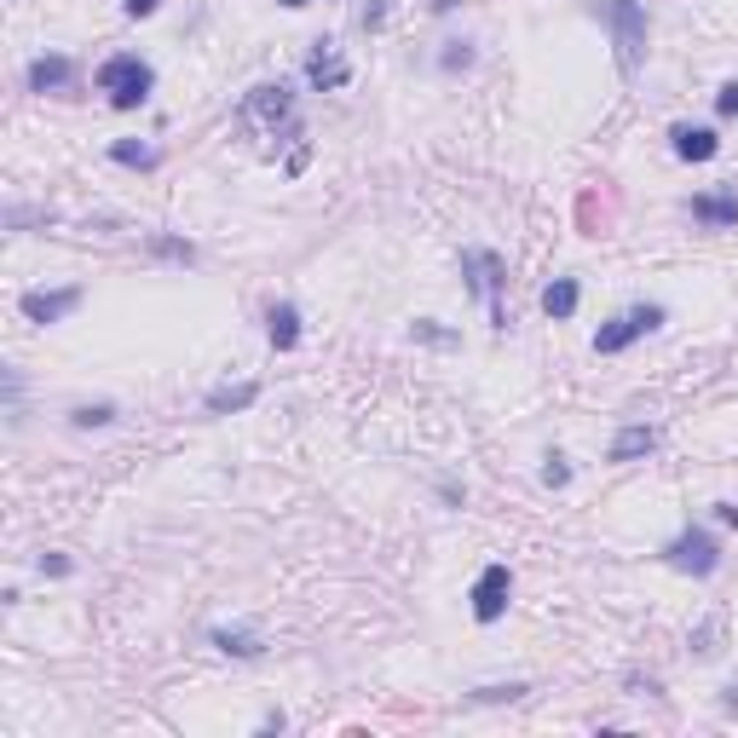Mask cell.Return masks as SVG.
Masks as SVG:
<instances>
[{
  "label": "cell",
  "mask_w": 738,
  "mask_h": 738,
  "mask_svg": "<svg viewBox=\"0 0 738 738\" xmlns=\"http://www.w3.org/2000/svg\"><path fill=\"white\" fill-rule=\"evenodd\" d=\"M318 47H323V52H311V59H306V81L318 87V92H335V87L353 81V64L335 52V41H318Z\"/></svg>",
  "instance_id": "obj_8"
},
{
  "label": "cell",
  "mask_w": 738,
  "mask_h": 738,
  "mask_svg": "<svg viewBox=\"0 0 738 738\" xmlns=\"http://www.w3.org/2000/svg\"><path fill=\"white\" fill-rule=\"evenodd\" d=\"M473 698H479V704H496V698H525V687H520V680H508V687H479Z\"/></svg>",
  "instance_id": "obj_23"
},
{
  "label": "cell",
  "mask_w": 738,
  "mask_h": 738,
  "mask_svg": "<svg viewBox=\"0 0 738 738\" xmlns=\"http://www.w3.org/2000/svg\"><path fill=\"white\" fill-rule=\"evenodd\" d=\"M461 7V0H433V12H456Z\"/></svg>",
  "instance_id": "obj_29"
},
{
  "label": "cell",
  "mask_w": 738,
  "mask_h": 738,
  "mask_svg": "<svg viewBox=\"0 0 738 738\" xmlns=\"http://www.w3.org/2000/svg\"><path fill=\"white\" fill-rule=\"evenodd\" d=\"M670 139H675V156L680 162H710L715 151H722V139H715L710 127H692V122H675Z\"/></svg>",
  "instance_id": "obj_11"
},
{
  "label": "cell",
  "mask_w": 738,
  "mask_h": 738,
  "mask_svg": "<svg viewBox=\"0 0 738 738\" xmlns=\"http://www.w3.org/2000/svg\"><path fill=\"white\" fill-rule=\"evenodd\" d=\"M577 301H583V289H577V277H554V283L543 289V311L554 323H565L571 311H577Z\"/></svg>",
  "instance_id": "obj_15"
},
{
  "label": "cell",
  "mask_w": 738,
  "mask_h": 738,
  "mask_svg": "<svg viewBox=\"0 0 738 738\" xmlns=\"http://www.w3.org/2000/svg\"><path fill=\"white\" fill-rule=\"evenodd\" d=\"M715 520H722V525H733V531H738V502H722V508H715Z\"/></svg>",
  "instance_id": "obj_28"
},
{
  "label": "cell",
  "mask_w": 738,
  "mask_h": 738,
  "mask_svg": "<svg viewBox=\"0 0 738 738\" xmlns=\"http://www.w3.org/2000/svg\"><path fill=\"white\" fill-rule=\"evenodd\" d=\"M122 12H127V17H151V12H156V0H127Z\"/></svg>",
  "instance_id": "obj_27"
},
{
  "label": "cell",
  "mask_w": 738,
  "mask_h": 738,
  "mask_svg": "<svg viewBox=\"0 0 738 738\" xmlns=\"http://www.w3.org/2000/svg\"><path fill=\"white\" fill-rule=\"evenodd\" d=\"M571 468H565V456H548V468H543V485H565Z\"/></svg>",
  "instance_id": "obj_26"
},
{
  "label": "cell",
  "mask_w": 738,
  "mask_h": 738,
  "mask_svg": "<svg viewBox=\"0 0 738 738\" xmlns=\"http://www.w3.org/2000/svg\"><path fill=\"white\" fill-rule=\"evenodd\" d=\"M438 64H445L450 76H456V69H473V47H468V41H445V52H438Z\"/></svg>",
  "instance_id": "obj_21"
},
{
  "label": "cell",
  "mask_w": 738,
  "mask_h": 738,
  "mask_svg": "<svg viewBox=\"0 0 738 738\" xmlns=\"http://www.w3.org/2000/svg\"><path fill=\"white\" fill-rule=\"evenodd\" d=\"M410 335H416L421 346H456V329H445L438 318H416V323H410Z\"/></svg>",
  "instance_id": "obj_19"
},
{
  "label": "cell",
  "mask_w": 738,
  "mask_h": 738,
  "mask_svg": "<svg viewBox=\"0 0 738 738\" xmlns=\"http://www.w3.org/2000/svg\"><path fill=\"white\" fill-rule=\"evenodd\" d=\"M35 565H41V577H69V560H64V554H41Z\"/></svg>",
  "instance_id": "obj_25"
},
{
  "label": "cell",
  "mask_w": 738,
  "mask_h": 738,
  "mask_svg": "<svg viewBox=\"0 0 738 738\" xmlns=\"http://www.w3.org/2000/svg\"><path fill=\"white\" fill-rule=\"evenodd\" d=\"M92 87L110 92V104H116V110H133V104L151 99L156 69L144 64V59H133V52H116V59H104V64H99V76H92Z\"/></svg>",
  "instance_id": "obj_2"
},
{
  "label": "cell",
  "mask_w": 738,
  "mask_h": 738,
  "mask_svg": "<svg viewBox=\"0 0 738 738\" xmlns=\"http://www.w3.org/2000/svg\"><path fill=\"white\" fill-rule=\"evenodd\" d=\"M600 24L612 29L618 69L635 81L640 76V59H646V7H640V0H600Z\"/></svg>",
  "instance_id": "obj_1"
},
{
  "label": "cell",
  "mask_w": 738,
  "mask_h": 738,
  "mask_svg": "<svg viewBox=\"0 0 738 738\" xmlns=\"http://www.w3.org/2000/svg\"><path fill=\"white\" fill-rule=\"evenodd\" d=\"M260 398V386L243 381V386H214L208 393V416H237V410H249V404Z\"/></svg>",
  "instance_id": "obj_16"
},
{
  "label": "cell",
  "mask_w": 738,
  "mask_h": 738,
  "mask_svg": "<svg viewBox=\"0 0 738 738\" xmlns=\"http://www.w3.org/2000/svg\"><path fill=\"white\" fill-rule=\"evenodd\" d=\"M508 595H513V571L508 565H485L473 583V618L479 623H496L508 612Z\"/></svg>",
  "instance_id": "obj_6"
},
{
  "label": "cell",
  "mask_w": 738,
  "mask_h": 738,
  "mask_svg": "<svg viewBox=\"0 0 738 738\" xmlns=\"http://www.w3.org/2000/svg\"><path fill=\"white\" fill-rule=\"evenodd\" d=\"M658 450V428H646V421H635V428H618L612 450H606V461H640Z\"/></svg>",
  "instance_id": "obj_13"
},
{
  "label": "cell",
  "mask_w": 738,
  "mask_h": 738,
  "mask_svg": "<svg viewBox=\"0 0 738 738\" xmlns=\"http://www.w3.org/2000/svg\"><path fill=\"white\" fill-rule=\"evenodd\" d=\"M110 156H116L122 168H144V174L162 162V151H156V144H144V139H116V144H110Z\"/></svg>",
  "instance_id": "obj_17"
},
{
  "label": "cell",
  "mask_w": 738,
  "mask_h": 738,
  "mask_svg": "<svg viewBox=\"0 0 738 738\" xmlns=\"http://www.w3.org/2000/svg\"><path fill=\"white\" fill-rule=\"evenodd\" d=\"M670 318V311H663L658 301H640V306H629V311H618L612 323H600L595 329V353L600 358H612V353H629V346L640 341V335H652V329Z\"/></svg>",
  "instance_id": "obj_4"
},
{
  "label": "cell",
  "mask_w": 738,
  "mask_h": 738,
  "mask_svg": "<svg viewBox=\"0 0 738 738\" xmlns=\"http://www.w3.org/2000/svg\"><path fill=\"white\" fill-rule=\"evenodd\" d=\"M461 283L491 301V329H508V306H502L508 266H502V254H491V249H461Z\"/></svg>",
  "instance_id": "obj_3"
},
{
  "label": "cell",
  "mask_w": 738,
  "mask_h": 738,
  "mask_svg": "<svg viewBox=\"0 0 738 738\" xmlns=\"http://www.w3.org/2000/svg\"><path fill=\"white\" fill-rule=\"evenodd\" d=\"M266 335H271L277 353H294V346H301V311H294L289 301H277L266 311Z\"/></svg>",
  "instance_id": "obj_14"
},
{
  "label": "cell",
  "mask_w": 738,
  "mask_h": 738,
  "mask_svg": "<svg viewBox=\"0 0 738 738\" xmlns=\"http://www.w3.org/2000/svg\"><path fill=\"white\" fill-rule=\"evenodd\" d=\"M663 560H670L675 571H687V577H710V571L722 565V543H715L710 531L687 525V531H680V537H670V543H663Z\"/></svg>",
  "instance_id": "obj_5"
},
{
  "label": "cell",
  "mask_w": 738,
  "mask_h": 738,
  "mask_svg": "<svg viewBox=\"0 0 738 738\" xmlns=\"http://www.w3.org/2000/svg\"><path fill=\"white\" fill-rule=\"evenodd\" d=\"M277 7H289V12H294V7H311V0H277Z\"/></svg>",
  "instance_id": "obj_30"
},
{
  "label": "cell",
  "mask_w": 738,
  "mask_h": 738,
  "mask_svg": "<svg viewBox=\"0 0 738 738\" xmlns=\"http://www.w3.org/2000/svg\"><path fill=\"white\" fill-rule=\"evenodd\" d=\"M715 640H722V623H715V618H710V623H704V629H698V635H692V646H698V658H710V652H722V646H715Z\"/></svg>",
  "instance_id": "obj_22"
},
{
  "label": "cell",
  "mask_w": 738,
  "mask_h": 738,
  "mask_svg": "<svg viewBox=\"0 0 738 738\" xmlns=\"http://www.w3.org/2000/svg\"><path fill=\"white\" fill-rule=\"evenodd\" d=\"M69 81H76V64L64 52H47V59L29 64V92H64Z\"/></svg>",
  "instance_id": "obj_12"
},
{
  "label": "cell",
  "mask_w": 738,
  "mask_h": 738,
  "mask_svg": "<svg viewBox=\"0 0 738 738\" xmlns=\"http://www.w3.org/2000/svg\"><path fill=\"white\" fill-rule=\"evenodd\" d=\"M243 116L249 122H289L294 127V99H289V87H254L249 92V104H243Z\"/></svg>",
  "instance_id": "obj_9"
},
{
  "label": "cell",
  "mask_w": 738,
  "mask_h": 738,
  "mask_svg": "<svg viewBox=\"0 0 738 738\" xmlns=\"http://www.w3.org/2000/svg\"><path fill=\"white\" fill-rule=\"evenodd\" d=\"M17 306H24L29 323H64L69 311L81 306V289H76V283H69V289H29Z\"/></svg>",
  "instance_id": "obj_7"
},
{
  "label": "cell",
  "mask_w": 738,
  "mask_h": 738,
  "mask_svg": "<svg viewBox=\"0 0 738 738\" xmlns=\"http://www.w3.org/2000/svg\"><path fill=\"white\" fill-rule=\"evenodd\" d=\"M69 421H76V428H110V421H116V404H81Z\"/></svg>",
  "instance_id": "obj_20"
},
{
  "label": "cell",
  "mask_w": 738,
  "mask_h": 738,
  "mask_svg": "<svg viewBox=\"0 0 738 738\" xmlns=\"http://www.w3.org/2000/svg\"><path fill=\"white\" fill-rule=\"evenodd\" d=\"M692 219H698V226H710V231H727V226H738V196L733 191L692 196Z\"/></svg>",
  "instance_id": "obj_10"
},
{
  "label": "cell",
  "mask_w": 738,
  "mask_h": 738,
  "mask_svg": "<svg viewBox=\"0 0 738 738\" xmlns=\"http://www.w3.org/2000/svg\"><path fill=\"white\" fill-rule=\"evenodd\" d=\"M214 646L226 658H260L266 646H260V635H249V629H214Z\"/></svg>",
  "instance_id": "obj_18"
},
{
  "label": "cell",
  "mask_w": 738,
  "mask_h": 738,
  "mask_svg": "<svg viewBox=\"0 0 738 738\" xmlns=\"http://www.w3.org/2000/svg\"><path fill=\"white\" fill-rule=\"evenodd\" d=\"M715 116H738V81H727L715 92Z\"/></svg>",
  "instance_id": "obj_24"
}]
</instances>
